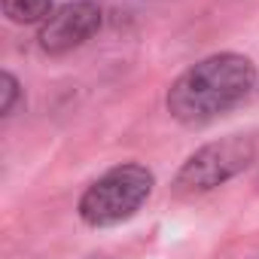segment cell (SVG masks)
I'll return each instance as SVG.
<instances>
[{
	"mask_svg": "<svg viewBox=\"0 0 259 259\" xmlns=\"http://www.w3.org/2000/svg\"><path fill=\"white\" fill-rule=\"evenodd\" d=\"M52 13V0H4V16L16 25H37Z\"/></svg>",
	"mask_w": 259,
	"mask_h": 259,
	"instance_id": "cell-5",
	"label": "cell"
},
{
	"mask_svg": "<svg viewBox=\"0 0 259 259\" xmlns=\"http://www.w3.org/2000/svg\"><path fill=\"white\" fill-rule=\"evenodd\" d=\"M101 31V7L95 0H70L58 7L40 28V49L49 55H64Z\"/></svg>",
	"mask_w": 259,
	"mask_h": 259,
	"instance_id": "cell-4",
	"label": "cell"
},
{
	"mask_svg": "<svg viewBox=\"0 0 259 259\" xmlns=\"http://www.w3.org/2000/svg\"><path fill=\"white\" fill-rule=\"evenodd\" d=\"M253 159H256V144L253 138H244V135H229L223 141L204 144L180 165L174 177V192L180 198L204 195L229 183L232 177H238L244 168H250Z\"/></svg>",
	"mask_w": 259,
	"mask_h": 259,
	"instance_id": "cell-3",
	"label": "cell"
},
{
	"mask_svg": "<svg viewBox=\"0 0 259 259\" xmlns=\"http://www.w3.org/2000/svg\"><path fill=\"white\" fill-rule=\"evenodd\" d=\"M256 82V67L247 55L217 52L192 64L168 89V113L183 125H204L241 104Z\"/></svg>",
	"mask_w": 259,
	"mask_h": 259,
	"instance_id": "cell-1",
	"label": "cell"
},
{
	"mask_svg": "<svg viewBox=\"0 0 259 259\" xmlns=\"http://www.w3.org/2000/svg\"><path fill=\"white\" fill-rule=\"evenodd\" d=\"M153 174L144 165H119L101 174L79 198V217L92 229L116 226L135 217L153 195Z\"/></svg>",
	"mask_w": 259,
	"mask_h": 259,
	"instance_id": "cell-2",
	"label": "cell"
},
{
	"mask_svg": "<svg viewBox=\"0 0 259 259\" xmlns=\"http://www.w3.org/2000/svg\"><path fill=\"white\" fill-rule=\"evenodd\" d=\"M0 92H4L0 110H4V116H13V107L19 101V79L13 73H4V76H0Z\"/></svg>",
	"mask_w": 259,
	"mask_h": 259,
	"instance_id": "cell-6",
	"label": "cell"
}]
</instances>
